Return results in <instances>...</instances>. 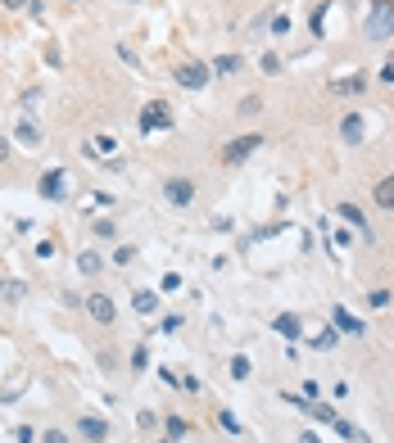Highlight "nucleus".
<instances>
[{
    "label": "nucleus",
    "mask_w": 394,
    "mask_h": 443,
    "mask_svg": "<svg viewBox=\"0 0 394 443\" xmlns=\"http://www.w3.org/2000/svg\"><path fill=\"white\" fill-rule=\"evenodd\" d=\"M113 150H118V140H113V136H95L91 140V154H113Z\"/></svg>",
    "instance_id": "nucleus-18"
},
{
    "label": "nucleus",
    "mask_w": 394,
    "mask_h": 443,
    "mask_svg": "<svg viewBox=\"0 0 394 443\" xmlns=\"http://www.w3.org/2000/svg\"><path fill=\"white\" fill-rule=\"evenodd\" d=\"M27 290H23V281H5L0 285V298H23Z\"/></svg>",
    "instance_id": "nucleus-20"
},
{
    "label": "nucleus",
    "mask_w": 394,
    "mask_h": 443,
    "mask_svg": "<svg viewBox=\"0 0 394 443\" xmlns=\"http://www.w3.org/2000/svg\"><path fill=\"white\" fill-rule=\"evenodd\" d=\"M263 73L276 77V73H281V59H276V55H263Z\"/></svg>",
    "instance_id": "nucleus-28"
},
{
    "label": "nucleus",
    "mask_w": 394,
    "mask_h": 443,
    "mask_svg": "<svg viewBox=\"0 0 394 443\" xmlns=\"http://www.w3.org/2000/svg\"><path fill=\"white\" fill-rule=\"evenodd\" d=\"M41 443H69V435H64V430H45Z\"/></svg>",
    "instance_id": "nucleus-30"
},
{
    "label": "nucleus",
    "mask_w": 394,
    "mask_h": 443,
    "mask_svg": "<svg viewBox=\"0 0 394 443\" xmlns=\"http://www.w3.org/2000/svg\"><path fill=\"white\" fill-rule=\"evenodd\" d=\"M86 312H91L100 326H109L113 317H118V307H113V298H109V294H86Z\"/></svg>",
    "instance_id": "nucleus-5"
},
{
    "label": "nucleus",
    "mask_w": 394,
    "mask_h": 443,
    "mask_svg": "<svg viewBox=\"0 0 394 443\" xmlns=\"http://www.w3.org/2000/svg\"><path fill=\"white\" fill-rule=\"evenodd\" d=\"M0 5H5V9H23L27 0H0Z\"/></svg>",
    "instance_id": "nucleus-31"
},
{
    "label": "nucleus",
    "mask_w": 394,
    "mask_h": 443,
    "mask_svg": "<svg viewBox=\"0 0 394 443\" xmlns=\"http://www.w3.org/2000/svg\"><path fill=\"white\" fill-rule=\"evenodd\" d=\"M78 267H82L86 276H95V272H100L104 263H100V254H91V249H86V254H78Z\"/></svg>",
    "instance_id": "nucleus-15"
},
{
    "label": "nucleus",
    "mask_w": 394,
    "mask_h": 443,
    "mask_svg": "<svg viewBox=\"0 0 394 443\" xmlns=\"http://www.w3.org/2000/svg\"><path fill=\"white\" fill-rule=\"evenodd\" d=\"M263 109V100H258V95H245V100H240V113H258Z\"/></svg>",
    "instance_id": "nucleus-24"
},
{
    "label": "nucleus",
    "mask_w": 394,
    "mask_h": 443,
    "mask_svg": "<svg viewBox=\"0 0 394 443\" xmlns=\"http://www.w3.org/2000/svg\"><path fill=\"white\" fill-rule=\"evenodd\" d=\"M168 127H172V109L163 100H150L141 109V131H168Z\"/></svg>",
    "instance_id": "nucleus-3"
},
{
    "label": "nucleus",
    "mask_w": 394,
    "mask_h": 443,
    "mask_svg": "<svg viewBox=\"0 0 394 443\" xmlns=\"http://www.w3.org/2000/svg\"><path fill=\"white\" fill-rule=\"evenodd\" d=\"M213 68H218V73H236V68H240V59H236V55H223Z\"/></svg>",
    "instance_id": "nucleus-23"
},
{
    "label": "nucleus",
    "mask_w": 394,
    "mask_h": 443,
    "mask_svg": "<svg viewBox=\"0 0 394 443\" xmlns=\"http://www.w3.org/2000/svg\"><path fill=\"white\" fill-rule=\"evenodd\" d=\"M363 86H367V77L353 73V77H335V82H326V91H331V95H363Z\"/></svg>",
    "instance_id": "nucleus-6"
},
{
    "label": "nucleus",
    "mask_w": 394,
    "mask_h": 443,
    "mask_svg": "<svg viewBox=\"0 0 394 443\" xmlns=\"http://www.w3.org/2000/svg\"><path fill=\"white\" fill-rule=\"evenodd\" d=\"M254 150H263V136H236L232 145L223 150V163H245Z\"/></svg>",
    "instance_id": "nucleus-4"
},
{
    "label": "nucleus",
    "mask_w": 394,
    "mask_h": 443,
    "mask_svg": "<svg viewBox=\"0 0 394 443\" xmlns=\"http://www.w3.org/2000/svg\"><path fill=\"white\" fill-rule=\"evenodd\" d=\"M41 195L45 199H59L64 195V172H45V177H41Z\"/></svg>",
    "instance_id": "nucleus-12"
},
{
    "label": "nucleus",
    "mask_w": 394,
    "mask_h": 443,
    "mask_svg": "<svg viewBox=\"0 0 394 443\" xmlns=\"http://www.w3.org/2000/svg\"><path fill=\"white\" fill-rule=\"evenodd\" d=\"M367 298H372V307H386L390 303V290H372Z\"/></svg>",
    "instance_id": "nucleus-29"
},
{
    "label": "nucleus",
    "mask_w": 394,
    "mask_h": 443,
    "mask_svg": "<svg viewBox=\"0 0 394 443\" xmlns=\"http://www.w3.org/2000/svg\"><path fill=\"white\" fill-rule=\"evenodd\" d=\"M163 199H168L172 208L195 204V181H186V177H168V181H163Z\"/></svg>",
    "instance_id": "nucleus-2"
},
{
    "label": "nucleus",
    "mask_w": 394,
    "mask_h": 443,
    "mask_svg": "<svg viewBox=\"0 0 394 443\" xmlns=\"http://www.w3.org/2000/svg\"><path fill=\"white\" fill-rule=\"evenodd\" d=\"M163 430H168V439H186V421H181V416H168V421H163Z\"/></svg>",
    "instance_id": "nucleus-16"
},
{
    "label": "nucleus",
    "mask_w": 394,
    "mask_h": 443,
    "mask_svg": "<svg viewBox=\"0 0 394 443\" xmlns=\"http://www.w3.org/2000/svg\"><path fill=\"white\" fill-rule=\"evenodd\" d=\"M132 307H136L141 317H155V312H159V294H150V290H136V294H132Z\"/></svg>",
    "instance_id": "nucleus-9"
},
{
    "label": "nucleus",
    "mask_w": 394,
    "mask_h": 443,
    "mask_svg": "<svg viewBox=\"0 0 394 443\" xmlns=\"http://www.w3.org/2000/svg\"><path fill=\"white\" fill-rule=\"evenodd\" d=\"M177 82L186 86V91H199V86L209 82V73L199 68V64H181V68H177Z\"/></svg>",
    "instance_id": "nucleus-7"
},
{
    "label": "nucleus",
    "mask_w": 394,
    "mask_h": 443,
    "mask_svg": "<svg viewBox=\"0 0 394 443\" xmlns=\"http://www.w3.org/2000/svg\"><path fill=\"white\" fill-rule=\"evenodd\" d=\"M340 136L349 140V145H358V140H363V118H358V113H344V122H340Z\"/></svg>",
    "instance_id": "nucleus-10"
},
{
    "label": "nucleus",
    "mask_w": 394,
    "mask_h": 443,
    "mask_svg": "<svg viewBox=\"0 0 394 443\" xmlns=\"http://www.w3.org/2000/svg\"><path fill=\"white\" fill-rule=\"evenodd\" d=\"M146 367H150V353L136 349V353H132V371H146Z\"/></svg>",
    "instance_id": "nucleus-25"
},
{
    "label": "nucleus",
    "mask_w": 394,
    "mask_h": 443,
    "mask_svg": "<svg viewBox=\"0 0 394 443\" xmlns=\"http://www.w3.org/2000/svg\"><path fill=\"white\" fill-rule=\"evenodd\" d=\"M78 435L91 439V443H100V439H109V426H104V421H95V416H82V421H78Z\"/></svg>",
    "instance_id": "nucleus-8"
},
{
    "label": "nucleus",
    "mask_w": 394,
    "mask_h": 443,
    "mask_svg": "<svg viewBox=\"0 0 394 443\" xmlns=\"http://www.w3.org/2000/svg\"><path fill=\"white\" fill-rule=\"evenodd\" d=\"M18 140H27V145H36V140H41V131H36L32 122L23 118V122H18Z\"/></svg>",
    "instance_id": "nucleus-19"
},
{
    "label": "nucleus",
    "mask_w": 394,
    "mask_h": 443,
    "mask_svg": "<svg viewBox=\"0 0 394 443\" xmlns=\"http://www.w3.org/2000/svg\"><path fill=\"white\" fill-rule=\"evenodd\" d=\"M381 77H386V82H394V59L386 64V73H381Z\"/></svg>",
    "instance_id": "nucleus-33"
},
{
    "label": "nucleus",
    "mask_w": 394,
    "mask_h": 443,
    "mask_svg": "<svg viewBox=\"0 0 394 443\" xmlns=\"http://www.w3.org/2000/svg\"><path fill=\"white\" fill-rule=\"evenodd\" d=\"M340 217H344V222H353V226H358L363 235H367V217H363V213H358V208H353V204H340Z\"/></svg>",
    "instance_id": "nucleus-14"
},
{
    "label": "nucleus",
    "mask_w": 394,
    "mask_h": 443,
    "mask_svg": "<svg viewBox=\"0 0 394 443\" xmlns=\"http://www.w3.org/2000/svg\"><path fill=\"white\" fill-rule=\"evenodd\" d=\"M232 375H236V380H245V375H249V358H232Z\"/></svg>",
    "instance_id": "nucleus-26"
},
{
    "label": "nucleus",
    "mask_w": 394,
    "mask_h": 443,
    "mask_svg": "<svg viewBox=\"0 0 394 443\" xmlns=\"http://www.w3.org/2000/svg\"><path fill=\"white\" fill-rule=\"evenodd\" d=\"M113 231H118V226H113L109 217H100V222H95V235H100V240H113Z\"/></svg>",
    "instance_id": "nucleus-22"
},
{
    "label": "nucleus",
    "mask_w": 394,
    "mask_h": 443,
    "mask_svg": "<svg viewBox=\"0 0 394 443\" xmlns=\"http://www.w3.org/2000/svg\"><path fill=\"white\" fill-rule=\"evenodd\" d=\"M372 199H377L381 208H390V213H394V177H386V181H377V190H372Z\"/></svg>",
    "instance_id": "nucleus-11"
},
{
    "label": "nucleus",
    "mask_w": 394,
    "mask_h": 443,
    "mask_svg": "<svg viewBox=\"0 0 394 443\" xmlns=\"http://www.w3.org/2000/svg\"><path fill=\"white\" fill-rule=\"evenodd\" d=\"M367 36H372V41H390V36H394V0H372Z\"/></svg>",
    "instance_id": "nucleus-1"
},
{
    "label": "nucleus",
    "mask_w": 394,
    "mask_h": 443,
    "mask_svg": "<svg viewBox=\"0 0 394 443\" xmlns=\"http://www.w3.org/2000/svg\"><path fill=\"white\" fill-rule=\"evenodd\" d=\"M276 335H286V340H300V317H295V312H281V317H276Z\"/></svg>",
    "instance_id": "nucleus-13"
},
{
    "label": "nucleus",
    "mask_w": 394,
    "mask_h": 443,
    "mask_svg": "<svg viewBox=\"0 0 394 443\" xmlns=\"http://www.w3.org/2000/svg\"><path fill=\"white\" fill-rule=\"evenodd\" d=\"M272 32H276V36H286V32H290V18L276 14V18H272Z\"/></svg>",
    "instance_id": "nucleus-27"
},
{
    "label": "nucleus",
    "mask_w": 394,
    "mask_h": 443,
    "mask_svg": "<svg viewBox=\"0 0 394 443\" xmlns=\"http://www.w3.org/2000/svg\"><path fill=\"white\" fill-rule=\"evenodd\" d=\"M113 263H118V267H132V263H136V249H132V245H122L118 254H113Z\"/></svg>",
    "instance_id": "nucleus-21"
},
{
    "label": "nucleus",
    "mask_w": 394,
    "mask_h": 443,
    "mask_svg": "<svg viewBox=\"0 0 394 443\" xmlns=\"http://www.w3.org/2000/svg\"><path fill=\"white\" fill-rule=\"evenodd\" d=\"M335 321H340V326H344V331H349V335H363V321H353V317L344 312V307H335Z\"/></svg>",
    "instance_id": "nucleus-17"
},
{
    "label": "nucleus",
    "mask_w": 394,
    "mask_h": 443,
    "mask_svg": "<svg viewBox=\"0 0 394 443\" xmlns=\"http://www.w3.org/2000/svg\"><path fill=\"white\" fill-rule=\"evenodd\" d=\"M5 159H9V140L0 136V163H5Z\"/></svg>",
    "instance_id": "nucleus-32"
}]
</instances>
